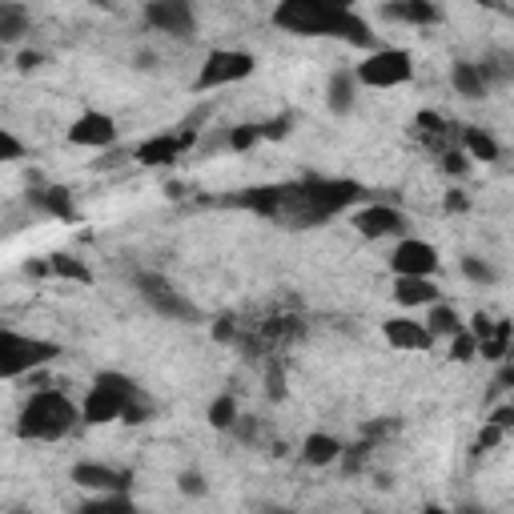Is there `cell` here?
Instances as JSON below:
<instances>
[{"instance_id":"obj_1","label":"cell","mask_w":514,"mask_h":514,"mask_svg":"<svg viewBox=\"0 0 514 514\" xmlns=\"http://www.w3.org/2000/svg\"><path fill=\"white\" fill-rule=\"evenodd\" d=\"M362 201L358 181H338V177H302L294 185H282V209L278 221H290L298 229L322 225Z\"/></svg>"},{"instance_id":"obj_2","label":"cell","mask_w":514,"mask_h":514,"mask_svg":"<svg viewBox=\"0 0 514 514\" xmlns=\"http://www.w3.org/2000/svg\"><path fill=\"white\" fill-rule=\"evenodd\" d=\"M77 422H85V418H81V406L69 394H61V390H37L25 402V410H21L17 434L29 438V442H57Z\"/></svg>"},{"instance_id":"obj_3","label":"cell","mask_w":514,"mask_h":514,"mask_svg":"<svg viewBox=\"0 0 514 514\" xmlns=\"http://www.w3.org/2000/svg\"><path fill=\"white\" fill-rule=\"evenodd\" d=\"M358 0H278L274 25L294 37H334Z\"/></svg>"},{"instance_id":"obj_4","label":"cell","mask_w":514,"mask_h":514,"mask_svg":"<svg viewBox=\"0 0 514 514\" xmlns=\"http://www.w3.org/2000/svg\"><path fill=\"white\" fill-rule=\"evenodd\" d=\"M137 394H141V390H137V382H133L129 374L101 370V374L93 378V386H89L85 402H81V418H85L89 426L121 422V418H125V410H129V402H133Z\"/></svg>"},{"instance_id":"obj_5","label":"cell","mask_w":514,"mask_h":514,"mask_svg":"<svg viewBox=\"0 0 514 514\" xmlns=\"http://www.w3.org/2000/svg\"><path fill=\"white\" fill-rule=\"evenodd\" d=\"M57 354H61L57 342L25 338L17 330H0V374L5 378H21V374H29L37 366H49Z\"/></svg>"},{"instance_id":"obj_6","label":"cell","mask_w":514,"mask_h":514,"mask_svg":"<svg viewBox=\"0 0 514 514\" xmlns=\"http://www.w3.org/2000/svg\"><path fill=\"white\" fill-rule=\"evenodd\" d=\"M354 73H358V81H362L366 89H398V85H406V81L414 77V57H410L406 49H394V45L370 49V53L354 65Z\"/></svg>"},{"instance_id":"obj_7","label":"cell","mask_w":514,"mask_h":514,"mask_svg":"<svg viewBox=\"0 0 514 514\" xmlns=\"http://www.w3.org/2000/svg\"><path fill=\"white\" fill-rule=\"evenodd\" d=\"M137 294L145 298V306L153 314H161L169 322H193V318H201V310L169 278H161V274H137Z\"/></svg>"},{"instance_id":"obj_8","label":"cell","mask_w":514,"mask_h":514,"mask_svg":"<svg viewBox=\"0 0 514 514\" xmlns=\"http://www.w3.org/2000/svg\"><path fill=\"white\" fill-rule=\"evenodd\" d=\"M253 69H257L253 53H245V49H213V53L205 57L201 73H197V93H205V89H225V85H237V81L253 77Z\"/></svg>"},{"instance_id":"obj_9","label":"cell","mask_w":514,"mask_h":514,"mask_svg":"<svg viewBox=\"0 0 514 514\" xmlns=\"http://www.w3.org/2000/svg\"><path fill=\"white\" fill-rule=\"evenodd\" d=\"M145 25L165 33V37H177V41H189L197 33V17H193L189 0H149L145 5Z\"/></svg>"},{"instance_id":"obj_10","label":"cell","mask_w":514,"mask_h":514,"mask_svg":"<svg viewBox=\"0 0 514 514\" xmlns=\"http://www.w3.org/2000/svg\"><path fill=\"white\" fill-rule=\"evenodd\" d=\"M390 270H394V278H434L438 249L422 237H402L398 249L390 253Z\"/></svg>"},{"instance_id":"obj_11","label":"cell","mask_w":514,"mask_h":514,"mask_svg":"<svg viewBox=\"0 0 514 514\" xmlns=\"http://www.w3.org/2000/svg\"><path fill=\"white\" fill-rule=\"evenodd\" d=\"M350 221H354V229H358L366 241H382V237L406 233V213L394 209V205H386V201H370V205L354 209Z\"/></svg>"},{"instance_id":"obj_12","label":"cell","mask_w":514,"mask_h":514,"mask_svg":"<svg viewBox=\"0 0 514 514\" xmlns=\"http://www.w3.org/2000/svg\"><path fill=\"white\" fill-rule=\"evenodd\" d=\"M69 141L81 145V149H109V145L117 141V121H113L109 113L89 109V113H81V117L69 125Z\"/></svg>"},{"instance_id":"obj_13","label":"cell","mask_w":514,"mask_h":514,"mask_svg":"<svg viewBox=\"0 0 514 514\" xmlns=\"http://www.w3.org/2000/svg\"><path fill=\"white\" fill-rule=\"evenodd\" d=\"M382 334H386V342H390L394 350H418V354H426V350L438 342V338L430 334V326H426V322L406 318V314L386 318V322H382Z\"/></svg>"},{"instance_id":"obj_14","label":"cell","mask_w":514,"mask_h":514,"mask_svg":"<svg viewBox=\"0 0 514 514\" xmlns=\"http://www.w3.org/2000/svg\"><path fill=\"white\" fill-rule=\"evenodd\" d=\"M193 129H185V133H157V137H149V141H141L137 145V161L141 165H173L189 145H193Z\"/></svg>"},{"instance_id":"obj_15","label":"cell","mask_w":514,"mask_h":514,"mask_svg":"<svg viewBox=\"0 0 514 514\" xmlns=\"http://www.w3.org/2000/svg\"><path fill=\"white\" fill-rule=\"evenodd\" d=\"M382 21L426 29V25H438L442 21V9L434 5V0H386V5H382Z\"/></svg>"},{"instance_id":"obj_16","label":"cell","mask_w":514,"mask_h":514,"mask_svg":"<svg viewBox=\"0 0 514 514\" xmlns=\"http://www.w3.org/2000/svg\"><path fill=\"white\" fill-rule=\"evenodd\" d=\"M73 482L81 490H97V494H109V490H125L129 486V474L125 470H113L105 462H77L73 466Z\"/></svg>"},{"instance_id":"obj_17","label":"cell","mask_w":514,"mask_h":514,"mask_svg":"<svg viewBox=\"0 0 514 514\" xmlns=\"http://www.w3.org/2000/svg\"><path fill=\"white\" fill-rule=\"evenodd\" d=\"M358 89H362L358 73H354V69H338V73L330 77V89H326L330 113H334V117H350L354 105H358Z\"/></svg>"},{"instance_id":"obj_18","label":"cell","mask_w":514,"mask_h":514,"mask_svg":"<svg viewBox=\"0 0 514 514\" xmlns=\"http://www.w3.org/2000/svg\"><path fill=\"white\" fill-rule=\"evenodd\" d=\"M450 85H454V93L466 97V101H482V97L490 93V81H486L482 65H474V61H454Z\"/></svg>"},{"instance_id":"obj_19","label":"cell","mask_w":514,"mask_h":514,"mask_svg":"<svg viewBox=\"0 0 514 514\" xmlns=\"http://www.w3.org/2000/svg\"><path fill=\"white\" fill-rule=\"evenodd\" d=\"M394 302L406 306V310H418V306L442 302V290H438L430 278H398V282H394Z\"/></svg>"},{"instance_id":"obj_20","label":"cell","mask_w":514,"mask_h":514,"mask_svg":"<svg viewBox=\"0 0 514 514\" xmlns=\"http://www.w3.org/2000/svg\"><path fill=\"white\" fill-rule=\"evenodd\" d=\"M342 442L334 438V434H310L306 438V446H302V458L310 462V466H334L338 458H342Z\"/></svg>"},{"instance_id":"obj_21","label":"cell","mask_w":514,"mask_h":514,"mask_svg":"<svg viewBox=\"0 0 514 514\" xmlns=\"http://www.w3.org/2000/svg\"><path fill=\"white\" fill-rule=\"evenodd\" d=\"M510 342H514L510 322H494V326H490V334H482V338H478V354H482V358H490V362H506V358H510Z\"/></svg>"},{"instance_id":"obj_22","label":"cell","mask_w":514,"mask_h":514,"mask_svg":"<svg viewBox=\"0 0 514 514\" xmlns=\"http://www.w3.org/2000/svg\"><path fill=\"white\" fill-rule=\"evenodd\" d=\"M462 149H466V157H470V161H486V165H490V161H498V153H502V149H498V141H494L486 129H474V125H466V129H462Z\"/></svg>"},{"instance_id":"obj_23","label":"cell","mask_w":514,"mask_h":514,"mask_svg":"<svg viewBox=\"0 0 514 514\" xmlns=\"http://www.w3.org/2000/svg\"><path fill=\"white\" fill-rule=\"evenodd\" d=\"M426 326H430V334H434V338H454V334H462V330H466L462 314H458L454 306H446V302H434V306H430Z\"/></svg>"},{"instance_id":"obj_24","label":"cell","mask_w":514,"mask_h":514,"mask_svg":"<svg viewBox=\"0 0 514 514\" xmlns=\"http://www.w3.org/2000/svg\"><path fill=\"white\" fill-rule=\"evenodd\" d=\"M25 33H29V13L21 5H13V0H5V5H0V41L17 45Z\"/></svg>"},{"instance_id":"obj_25","label":"cell","mask_w":514,"mask_h":514,"mask_svg":"<svg viewBox=\"0 0 514 514\" xmlns=\"http://www.w3.org/2000/svg\"><path fill=\"white\" fill-rule=\"evenodd\" d=\"M49 262H53V274L65 278V282H81V286L93 282V270H89L85 262H77V257H69V253H53Z\"/></svg>"},{"instance_id":"obj_26","label":"cell","mask_w":514,"mask_h":514,"mask_svg":"<svg viewBox=\"0 0 514 514\" xmlns=\"http://www.w3.org/2000/svg\"><path fill=\"white\" fill-rule=\"evenodd\" d=\"M37 205H41L45 213H53V217H65V221H73V217H77L69 189H45V193H37Z\"/></svg>"},{"instance_id":"obj_27","label":"cell","mask_w":514,"mask_h":514,"mask_svg":"<svg viewBox=\"0 0 514 514\" xmlns=\"http://www.w3.org/2000/svg\"><path fill=\"white\" fill-rule=\"evenodd\" d=\"M462 278L474 282V286H494V282H498V270L486 262V257L466 253V257H462Z\"/></svg>"},{"instance_id":"obj_28","label":"cell","mask_w":514,"mask_h":514,"mask_svg":"<svg viewBox=\"0 0 514 514\" xmlns=\"http://www.w3.org/2000/svg\"><path fill=\"white\" fill-rule=\"evenodd\" d=\"M237 402L229 398V394H221V398H213V406H209V426L213 430H233L237 426Z\"/></svg>"},{"instance_id":"obj_29","label":"cell","mask_w":514,"mask_h":514,"mask_svg":"<svg viewBox=\"0 0 514 514\" xmlns=\"http://www.w3.org/2000/svg\"><path fill=\"white\" fill-rule=\"evenodd\" d=\"M257 141H266V137H262V125H233V129L225 133V145H229L233 153H245V149H253Z\"/></svg>"},{"instance_id":"obj_30","label":"cell","mask_w":514,"mask_h":514,"mask_svg":"<svg viewBox=\"0 0 514 514\" xmlns=\"http://www.w3.org/2000/svg\"><path fill=\"white\" fill-rule=\"evenodd\" d=\"M478 65H482V73H486L490 89H494V85L514 81V57H490V61H478Z\"/></svg>"},{"instance_id":"obj_31","label":"cell","mask_w":514,"mask_h":514,"mask_svg":"<svg viewBox=\"0 0 514 514\" xmlns=\"http://www.w3.org/2000/svg\"><path fill=\"white\" fill-rule=\"evenodd\" d=\"M474 354H478V338H474V334H470V326H466L462 334H454V338H450V358H454V362H470Z\"/></svg>"},{"instance_id":"obj_32","label":"cell","mask_w":514,"mask_h":514,"mask_svg":"<svg viewBox=\"0 0 514 514\" xmlns=\"http://www.w3.org/2000/svg\"><path fill=\"white\" fill-rule=\"evenodd\" d=\"M414 129H422L430 141H442V137L450 133V125H446L438 113H418V117H414Z\"/></svg>"},{"instance_id":"obj_33","label":"cell","mask_w":514,"mask_h":514,"mask_svg":"<svg viewBox=\"0 0 514 514\" xmlns=\"http://www.w3.org/2000/svg\"><path fill=\"white\" fill-rule=\"evenodd\" d=\"M502 438H506V430H502L498 422H490V418H486V426H482V430H478V438H474V450H478V454H482V450H494Z\"/></svg>"},{"instance_id":"obj_34","label":"cell","mask_w":514,"mask_h":514,"mask_svg":"<svg viewBox=\"0 0 514 514\" xmlns=\"http://www.w3.org/2000/svg\"><path fill=\"white\" fill-rule=\"evenodd\" d=\"M25 145L13 137V129H0V161H21Z\"/></svg>"},{"instance_id":"obj_35","label":"cell","mask_w":514,"mask_h":514,"mask_svg":"<svg viewBox=\"0 0 514 514\" xmlns=\"http://www.w3.org/2000/svg\"><path fill=\"white\" fill-rule=\"evenodd\" d=\"M290 129H294V113H282V117H274V121L262 125V137H266V141H282Z\"/></svg>"},{"instance_id":"obj_36","label":"cell","mask_w":514,"mask_h":514,"mask_svg":"<svg viewBox=\"0 0 514 514\" xmlns=\"http://www.w3.org/2000/svg\"><path fill=\"white\" fill-rule=\"evenodd\" d=\"M466 161H470L466 149H442V169H446V173H454V177L466 173Z\"/></svg>"},{"instance_id":"obj_37","label":"cell","mask_w":514,"mask_h":514,"mask_svg":"<svg viewBox=\"0 0 514 514\" xmlns=\"http://www.w3.org/2000/svg\"><path fill=\"white\" fill-rule=\"evenodd\" d=\"M177 486H181V494H193V498H201L209 486H205V478L197 474V470H185L181 478H177Z\"/></svg>"},{"instance_id":"obj_38","label":"cell","mask_w":514,"mask_h":514,"mask_svg":"<svg viewBox=\"0 0 514 514\" xmlns=\"http://www.w3.org/2000/svg\"><path fill=\"white\" fill-rule=\"evenodd\" d=\"M213 338H217V342H237V326H233V318H217V322H213Z\"/></svg>"},{"instance_id":"obj_39","label":"cell","mask_w":514,"mask_h":514,"mask_svg":"<svg viewBox=\"0 0 514 514\" xmlns=\"http://www.w3.org/2000/svg\"><path fill=\"white\" fill-rule=\"evenodd\" d=\"M490 422H498L502 430H510V426H514V406H498V410L490 414Z\"/></svg>"},{"instance_id":"obj_40","label":"cell","mask_w":514,"mask_h":514,"mask_svg":"<svg viewBox=\"0 0 514 514\" xmlns=\"http://www.w3.org/2000/svg\"><path fill=\"white\" fill-rule=\"evenodd\" d=\"M466 205H470V201H466V193H458V189H454V193H446V209H450V213H462Z\"/></svg>"},{"instance_id":"obj_41","label":"cell","mask_w":514,"mask_h":514,"mask_svg":"<svg viewBox=\"0 0 514 514\" xmlns=\"http://www.w3.org/2000/svg\"><path fill=\"white\" fill-rule=\"evenodd\" d=\"M270 398H282V370H270Z\"/></svg>"},{"instance_id":"obj_42","label":"cell","mask_w":514,"mask_h":514,"mask_svg":"<svg viewBox=\"0 0 514 514\" xmlns=\"http://www.w3.org/2000/svg\"><path fill=\"white\" fill-rule=\"evenodd\" d=\"M498 386H514V362H506V366H502V374H498Z\"/></svg>"},{"instance_id":"obj_43","label":"cell","mask_w":514,"mask_h":514,"mask_svg":"<svg viewBox=\"0 0 514 514\" xmlns=\"http://www.w3.org/2000/svg\"><path fill=\"white\" fill-rule=\"evenodd\" d=\"M37 65H41V57H37V53H25V57H21V69H37Z\"/></svg>"},{"instance_id":"obj_44","label":"cell","mask_w":514,"mask_h":514,"mask_svg":"<svg viewBox=\"0 0 514 514\" xmlns=\"http://www.w3.org/2000/svg\"><path fill=\"white\" fill-rule=\"evenodd\" d=\"M478 5H494V0H478Z\"/></svg>"}]
</instances>
